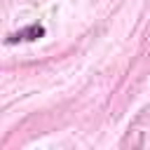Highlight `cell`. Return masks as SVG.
<instances>
[{"instance_id":"cell-1","label":"cell","mask_w":150,"mask_h":150,"mask_svg":"<svg viewBox=\"0 0 150 150\" xmlns=\"http://www.w3.org/2000/svg\"><path fill=\"white\" fill-rule=\"evenodd\" d=\"M45 35V28L42 26H28V28H21L19 33H12V35H7V42L9 45H14V42H26V40H38V38H42Z\"/></svg>"}]
</instances>
